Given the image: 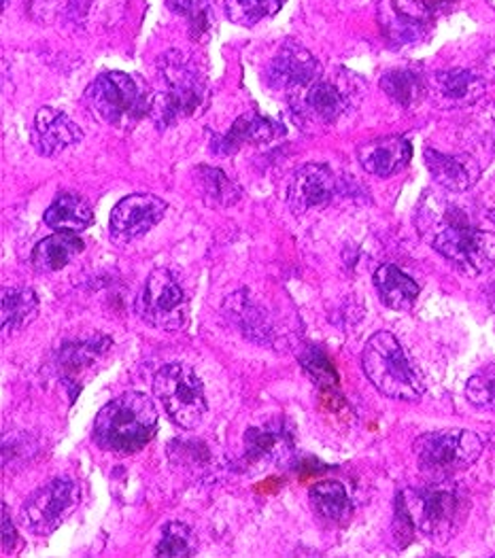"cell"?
<instances>
[{"label": "cell", "mask_w": 495, "mask_h": 558, "mask_svg": "<svg viewBox=\"0 0 495 558\" xmlns=\"http://www.w3.org/2000/svg\"><path fill=\"white\" fill-rule=\"evenodd\" d=\"M466 398L481 408L495 412V363L481 367L466 385Z\"/></svg>", "instance_id": "33"}, {"label": "cell", "mask_w": 495, "mask_h": 558, "mask_svg": "<svg viewBox=\"0 0 495 558\" xmlns=\"http://www.w3.org/2000/svg\"><path fill=\"white\" fill-rule=\"evenodd\" d=\"M419 470L432 480L454 478L472 468L483 454V438L468 429L430 432L414 439Z\"/></svg>", "instance_id": "7"}, {"label": "cell", "mask_w": 495, "mask_h": 558, "mask_svg": "<svg viewBox=\"0 0 495 558\" xmlns=\"http://www.w3.org/2000/svg\"><path fill=\"white\" fill-rule=\"evenodd\" d=\"M413 520L414 529L434 542H449L468 514V499L451 480H434L423 488L398 495Z\"/></svg>", "instance_id": "4"}, {"label": "cell", "mask_w": 495, "mask_h": 558, "mask_svg": "<svg viewBox=\"0 0 495 558\" xmlns=\"http://www.w3.org/2000/svg\"><path fill=\"white\" fill-rule=\"evenodd\" d=\"M293 450V432L286 421H270L251 427L245 434V459L249 463H283Z\"/></svg>", "instance_id": "16"}, {"label": "cell", "mask_w": 495, "mask_h": 558, "mask_svg": "<svg viewBox=\"0 0 495 558\" xmlns=\"http://www.w3.org/2000/svg\"><path fill=\"white\" fill-rule=\"evenodd\" d=\"M381 87L396 105H400L405 109H411L414 105H419L427 94V81L409 69L389 71L387 75H383Z\"/></svg>", "instance_id": "27"}, {"label": "cell", "mask_w": 495, "mask_h": 558, "mask_svg": "<svg viewBox=\"0 0 495 558\" xmlns=\"http://www.w3.org/2000/svg\"><path fill=\"white\" fill-rule=\"evenodd\" d=\"M374 289L381 302L391 311H409L419 298V284L398 266L385 264L374 272Z\"/></svg>", "instance_id": "21"}, {"label": "cell", "mask_w": 495, "mask_h": 558, "mask_svg": "<svg viewBox=\"0 0 495 558\" xmlns=\"http://www.w3.org/2000/svg\"><path fill=\"white\" fill-rule=\"evenodd\" d=\"M427 92L440 109H463L476 105L485 96L487 81L481 77V73L451 69L436 73L427 83Z\"/></svg>", "instance_id": "14"}, {"label": "cell", "mask_w": 495, "mask_h": 558, "mask_svg": "<svg viewBox=\"0 0 495 558\" xmlns=\"http://www.w3.org/2000/svg\"><path fill=\"white\" fill-rule=\"evenodd\" d=\"M156 557H194V542H192L190 526H185L183 522H168L162 531V539L156 548Z\"/></svg>", "instance_id": "32"}, {"label": "cell", "mask_w": 495, "mask_h": 558, "mask_svg": "<svg viewBox=\"0 0 495 558\" xmlns=\"http://www.w3.org/2000/svg\"><path fill=\"white\" fill-rule=\"evenodd\" d=\"M168 204L154 194H132L111 210L109 232L120 242H132L149 234L165 219Z\"/></svg>", "instance_id": "11"}, {"label": "cell", "mask_w": 495, "mask_h": 558, "mask_svg": "<svg viewBox=\"0 0 495 558\" xmlns=\"http://www.w3.org/2000/svg\"><path fill=\"white\" fill-rule=\"evenodd\" d=\"M291 102L300 118H311L322 123L338 120L349 107L345 94L330 81L322 80L315 81L311 87L298 94H291Z\"/></svg>", "instance_id": "18"}, {"label": "cell", "mask_w": 495, "mask_h": 558, "mask_svg": "<svg viewBox=\"0 0 495 558\" xmlns=\"http://www.w3.org/2000/svg\"><path fill=\"white\" fill-rule=\"evenodd\" d=\"M82 501V490L71 478H53L37 488L22 508V522L35 535L53 533Z\"/></svg>", "instance_id": "10"}, {"label": "cell", "mask_w": 495, "mask_h": 558, "mask_svg": "<svg viewBox=\"0 0 495 558\" xmlns=\"http://www.w3.org/2000/svg\"><path fill=\"white\" fill-rule=\"evenodd\" d=\"M416 228L434 251L466 277H481L495 268V236L470 226L466 213L445 198L425 196L419 204Z\"/></svg>", "instance_id": "1"}, {"label": "cell", "mask_w": 495, "mask_h": 558, "mask_svg": "<svg viewBox=\"0 0 495 558\" xmlns=\"http://www.w3.org/2000/svg\"><path fill=\"white\" fill-rule=\"evenodd\" d=\"M413 158V145L405 136H383L358 147V160L374 177H391Z\"/></svg>", "instance_id": "17"}, {"label": "cell", "mask_w": 495, "mask_h": 558, "mask_svg": "<svg viewBox=\"0 0 495 558\" xmlns=\"http://www.w3.org/2000/svg\"><path fill=\"white\" fill-rule=\"evenodd\" d=\"M311 506L319 519L336 522V524L347 522L353 512V504L345 486L336 480L319 482L311 488Z\"/></svg>", "instance_id": "26"}, {"label": "cell", "mask_w": 495, "mask_h": 558, "mask_svg": "<svg viewBox=\"0 0 495 558\" xmlns=\"http://www.w3.org/2000/svg\"><path fill=\"white\" fill-rule=\"evenodd\" d=\"M39 315V298L31 287L2 289V329L4 333L22 331Z\"/></svg>", "instance_id": "25"}, {"label": "cell", "mask_w": 495, "mask_h": 558, "mask_svg": "<svg viewBox=\"0 0 495 558\" xmlns=\"http://www.w3.org/2000/svg\"><path fill=\"white\" fill-rule=\"evenodd\" d=\"M224 313L226 317L232 320L249 340L255 342H268L270 340V325L266 315L253 304V300L249 298L247 291H239L234 295H230L224 302Z\"/></svg>", "instance_id": "24"}, {"label": "cell", "mask_w": 495, "mask_h": 558, "mask_svg": "<svg viewBox=\"0 0 495 558\" xmlns=\"http://www.w3.org/2000/svg\"><path fill=\"white\" fill-rule=\"evenodd\" d=\"M425 166L432 174V179L447 192L461 194L474 185L479 179V168L474 161L461 156H449L434 149H425Z\"/></svg>", "instance_id": "19"}, {"label": "cell", "mask_w": 495, "mask_h": 558, "mask_svg": "<svg viewBox=\"0 0 495 558\" xmlns=\"http://www.w3.org/2000/svg\"><path fill=\"white\" fill-rule=\"evenodd\" d=\"M31 138L41 156L56 158L58 154L82 143L83 130L62 111L53 107H43L33 121Z\"/></svg>", "instance_id": "15"}, {"label": "cell", "mask_w": 495, "mask_h": 558, "mask_svg": "<svg viewBox=\"0 0 495 558\" xmlns=\"http://www.w3.org/2000/svg\"><path fill=\"white\" fill-rule=\"evenodd\" d=\"M7 2H9V0H2V4H4V7H7Z\"/></svg>", "instance_id": "37"}, {"label": "cell", "mask_w": 495, "mask_h": 558, "mask_svg": "<svg viewBox=\"0 0 495 558\" xmlns=\"http://www.w3.org/2000/svg\"><path fill=\"white\" fill-rule=\"evenodd\" d=\"M45 223L56 232L77 234L94 223V210L89 202L80 194L64 192L45 210Z\"/></svg>", "instance_id": "23"}, {"label": "cell", "mask_w": 495, "mask_h": 558, "mask_svg": "<svg viewBox=\"0 0 495 558\" xmlns=\"http://www.w3.org/2000/svg\"><path fill=\"white\" fill-rule=\"evenodd\" d=\"M17 531H15V524L11 519V512H9V506L2 504V550L4 555H11L17 546Z\"/></svg>", "instance_id": "35"}, {"label": "cell", "mask_w": 495, "mask_h": 558, "mask_svg": "<svg viewBox=\"0 0 495 558\" xmlns=\"http://www.w3.org/2000/svg\"><path fill=\"white\" fill-rule=\"evenodd\" d=\"M158 429L154 399L141 391H125L111 399L94 421V441L109 452L132 454L145 448Z\"/></svg>", "instance_id": "3"}, {"label": "cell", "mask_w": 495, "mask_h": 558, "mask_svg": "<svg viewBox=\"0 0 495 558\" xmlns=\"http://www.w3.org/2000/svg\"><path fill=\"white\" fill-rule=\"evenodd\" d=\"M481 66H483L481 77L485 81H495V49L485 56V60H483Z\"/></svg>", "instance_id": "36"}, {"label": "cell", "mask_w": 495, "mask_h": 558, "mask_svg": "<svg viewBox=\"0 0 495 558\" xmlns=\"http://www.w3.org/2000/svg\"><path fill=\"white\" fill-rule=\"evenodd\" d=\"M196 183L201 187V196L213 208L232 206L241 198L239 185L224 174V170L213 166H198L196 168Z\"/></svg>", "instance_id": "28"}, {"label": "cell", "mask_w": 495, "mask_h": 558, "mask_svg": "<svg viewBox=\"0 0 495 558\" xmlns=\"http://www.w3.org/2000/svg\"><path fill=\"white\" fill-rule=\"evenodd\" d=\"M364 374L385 398L419 401L425 393L423 378L405 347L389 331H376L362 353Z\"/></svg>", "instance_id": "5"}, {"label": "cell", "mask_w": 495, "mask_h": 558, "mask_svg": "<svg viewBox=\"0 0 495 558\" xmlns=\"http://www.w3.org/2000/svg\"><path fill=\"white\" fill-rule=\"evenodd\" d=\"M85 105L107 125L130 130L149 116V98L141 83L122 71H107L89 83Z\"/></svg>", "instance_id": "6"}, {"label": "cell", "mask_w": 495, "mask_h": 558, "mask_svg": "<svg viewBox=\"0 0 495 558\" xmlns=\"http://www.w3.org/2000/svg\"><path fill=\"white\" fill-rule=\"evenodd\" d=\"M213 2L215 0H168L166 4L172 13L181 15L188 22L192 39L207 40L215 24Z\"/></svg>", "instance_id": "29"}, {"label": "cell", "mask_w": 495, "mask_h": 558, "mask_svg": "<svg viewBox=\"0 0 495 558\" xmlns=\"http://www.w3.org/2000/svg\"><path fill=\"white\" fill-rule=\"evenodd\" d=\"M109 347H111V340L105 338V336H96L92 340L69 342V344L62 347L60 365L67 372H80V369H85L89 363L98 360Z\"/></svg>", "instance_id": "31"}, {"label": "cell", "mask_w": 495, "mask_h": 558, "mask_svg": "<svg viewBox=\"0 0 495 558\" xmlns=\"http://www.w3.org/2000/svg\"><path fill=\"white\" fill-rule=\"evenodd\" d=\"M154 391L181 429H194L207 414V398L201 376L185 363H166L156 374Z\"/></svg>", "instance_id": "8"}, {"label": "cell", "mask_w": 495, "mask_h": 558, "mask_svg": "<svg viewBox=\"0 0 495 558\" xmlns=\"http://www.w3.org/2000/svg\"><path fill=\"white\" fill-rule=\"evenodd\" d=\"M322 80V64L298 43H286L268 64V85L275 92L298 94Z\"/></svg>", "instance_id": "12"}, {"label": "cell", "mask_w": 495, "mask_h": 558, "mask_svg": "<svg viewBox=\"0 0 495 558\" xmlns=\"http://www.w3.org/2000/svg\"><path fill=\"white\" fill-rule=\"evenodd\" d=\"M302 365L309 369V374L319 383V385H334L336 383V372L330 365V361L326 360L319 351H311Z\"/></svg>", "instance_id": "34"}, {"label": "cell", "mask_w": 495, "mask_h": 558, "mask_svg": "<svg viewBox=\"0 0 495 558\" xmlns=\"http://www.w3.org/2000/svg\"><path fill=\"white\" fill-rule=\"evenodd\" d=\"M85 244L75 232H56L53 236L43 239L33 251V266L41 275H51L69 266Z\"/></svg>", "instance_id": "22"}, {"label": "cell", "mask_w": 495, "mask_h": 558, "mask_svg": "<svg viewBox=\"0 0 495 558\" xmlns=\"http://www.w3.org/2000/svg\"><path fill=\"white\" fill-rule=\"evenodd\" d=\"M279 130L281 128L268 118H262L257 113H245L234 121V125L228 130L226 136L219 138L215 149L221 156H230L232 151H239L245 145L270 143L279 134Z\"/></svg>", "instance_id": "20"}, {"label": "cell", "mask_w": 495, "mask_h": 558, "mask_svg": "<svg viewBox=\"0 0 495 558\" xmlns=\"http://www.w3.org/2000/svg\"><path fill=\"white\" fill-rule=\"evenodd\" d=\"M336 194V177L324 163L302 166L289 185L288 204L295 217L306 215L313 208H324Z\"/></svg>", "instance_id": "13"}, {"label": "cell", "mask_w": 495, "mask_h": 558, "mask_svg": "<svg viewBox=\"0 0 495 558\" xmlns=\"http://www.w3.org/2000/svg\"><path fill=\"white\" fill-rule=\"evenodd\" d=\"M158 75L165 89L149 100V118L160 130L192 118L207 102V77L188 53L166 51L158 60Z\"/></svg>", "instance_id": "2"}, {"label": "cell", "mask_w": 495, "mask_h": 558, "mask_svg": "<svg viewBox=\"0 0 495 558\" xmlns=\"http://www.w3.org/2000/svg\"><path fill=\"white\" fill-rule=\"evenodd\" d=\"M188 298L179 282L168 270H154L136 298V315L156 329L179 331L188 323Z\"/></svg>", "instance_id": "9"}, {"label": "cell", "mask_w": 495, "mask_h": 558, "mask_svg": "<svg viewBox=\"0 0 495 558\" xmlns=\"http://www.w3.org/2000/svg\"><path fill=\"white\" fill-rule=\"evenodd\" d=\"M224 7L232 24L251 28L257 22L277 15L283 7V0H224Z\"/></svg>", "instance_id": "30"}]
</instances>
